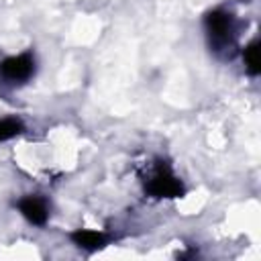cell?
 <instances>
[{"instance_id":"1","label":"cell","mask_w":261,"mask_h":261,"mask_svg":"<svg viewBox=\"0 0 261 261\" xmlns=\"http://www.w3.org/2000/svg\"><path fill=\"white\" fill-rule=\"evenodd\" d=\"M145 188L153 198H179V196H184V184L177 179V175L167 165H159L149 175Z\"/></svg>"},{"instance_id":"2","label":"cell","mask_w":261,"mask_h":261,"mask_svg":"<svg viewBox=\"0 0 261 261\" xmlns=\"http://www.w3.org/2000/svg\"><path fill=\"white\" fill-rule=\"evenodd\" d=\"M35 71V59L31 53L10 55L0 63V75L10 82H24Z\"/></svg>"},{"instance_id":"3","label":"cell","mask_w":261,"mask_h":261,"mask_svg":"<svg viewBox=\"0 0 261 261\" xmlns=\"http://www.w3.org/2000/svg\"><path fill=\"white\" fill-rule=\"evenodd\" d=\"M206 29L216 45H226L232 37V18L222 10H212L206 14Z\"/></svg>"},{"instance_id":"4","label":"cell","mask_w":261,"mask_h":261,"mask_svg":"<svg viewBox=\"0 0 261 261\" xmlns=\"http://www.w3.org/2000/svg\"><path fill=\"white\" fill-rule=\"evenodd\" d=\"M18 210L20 214L31 222V224H37V226H43L49 218V208L45 204V200H41L39 196H27L22 200H18Z\"/></svg>"},{"instance_id":"5","label":"cell","mask_w":261,"mask_h":261,"mask_svg":"<svg viewBox=\"0 0 261 261\" xmlns=\"http://www.w3.org/2000/svg\"><path fill=\"white\" fill-rule=\"evenodd\" d=\"M69 239L86 251H98L104 245H108V234L102 230H92V228H77L69 234Z\"/></svg>"},{"instance_id":"6","label":"cell","mask_w":261,"mask_h":261,"mask_svg":"<svg viewBox=\"0 0 261 261\" xmlns=\"http://www.w3.org/2000/svg\"><path fill=\"white\" fill-rule=\"evenodd\" d=\"M243 61H245V67H247V71H249L251 75H257V73H259L261 65H259V43H257V41H253V43H249V45L245 47V51H243Z\"/></svg>"},{"instance_id":"7","label":"cell","mask_w":261,"mask_h":261,"mask_svg":"<svg viewBox=\"0 0 261 261\" xmlns=\"http://www.w3.org/2000/svg\"><path fill=\"white\" fill-rule=\"evenodd\" d=\"M22 133V122L18 118H0V141H8Z\"/></svg>"}]
</instances>
